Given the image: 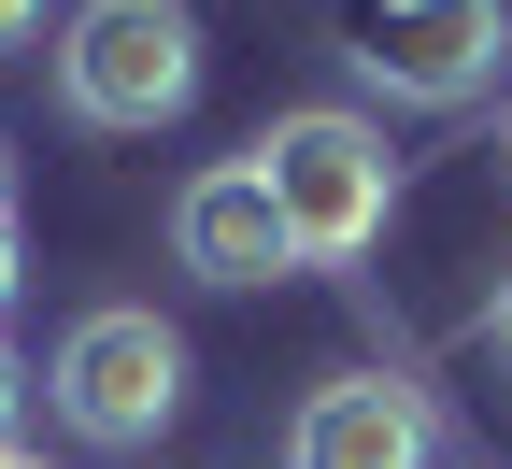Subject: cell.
I'll use <instances>...</instances> for the list:
<instances>
[{"label": "cell", "instance_id": "obj_1", "mask_svg": "<svg viewBox=\"0 0 512 469\" xmlns=\"http://www.w3.org/2000/svg\"><path fill=\"white\" fill-rule=\"evenodd\" d=\"M256 185L285 199V242L299 271H356V256L384 242V214H399V157H384V128L313 100V114H271L256 128Z\"/></svg>", "mask_w": 512, "mask_h": 469}, {"label": "cell", "instance_id": "obj_5", "mask_svg": "<svg viewBox=\"0 0 512 469\" xmlns=\"http://www.w3.org/2000/svg\"><path fill=\"white\" fill-rule=\"evenodd\" d=\"M427 455H441V413H427V384H399V370L313 384L299 427H285V469H427Z\"/></svg>", "mask_w": 512, "mask_h": 469}, {"label": "cell", "instance_id": "obj_4", "mask_svg": "<svg viewBox=\"0 0 512 469\" xmlns=\"http://www.w3.org/2000/svg\"><path fill=\"white\" fill-rule=\"evenodd\" d=\"M342 57L413 114H470L512 72V0H342Z\"/></svg>", "mask_w": 512, "mask_h": 469}, {"label": "cell", "instance_id": "obj_12", "mask_svg": "<svg viewBox=\"0 0 512 469\" xmlns=\"http://www.w3.org/2000/svg\"><path fill=\"white\" fill-rule=\"evenodd\" d=\"M0 469H43V455H29V441H15V455H0Z\"/></svg>", "mask_w": 512, "mask_h": 469}, {"label": "cell", "instance_id": "obj_2", "mask_svg": "<svg viewBox=\"0 0 512 469\" xmlns=\"http://www.w3.org/2000/svg\"><path fill=\"white\" fill-rule=\"evenodd\" d=\"M43 398H57V427H72L86 455H157V427L185 413V342H171L143 299H100V313L57 327Z\"/></svg>", "mask_w": 512, "mask_h": 469}, {"label": "cell", "instance_id": "obj_6", "mask_svg": "<svg viewBox=\"0 0 512 469\" xmlns=\"http://www.w3.org/2000/svg\"><path fill=\"white\" fill-rule=\"evenodd\" d=\"M171 256L200 285H271V271H299V242H285V199L256 185V157H214V171H185V199H171Z\"/></svg>", "mask_w": 512, "mask_h": 469}, {"label": "cell", "instance_id": "obj_8", "mask_svg": "<svg viewBox=\"0 0 512 469\" xmlns=\"http://www.w3.org/2000/svg\"><path fill=\"white\" fill-rule=\"evenodd\" d=\"M15 43H43V0H0V57H15Z\"/></svg>", "mask_w": 512, "mask_h": 469}, {"label": "cell", "instance_id": "obj_10", "mask_svg": "<svg viewBox=\"0 0 512 469\" xmlns=\"http://www.w3.org/2000/svg\"><path fill=\"white\" fill-rule=\"evenodd\" d=\"M0 228H15V143H0Z\"/></svg>", "mask_w": 512, "mask_h": 469}, {"label": "cell", "instance_id": "obj_7", "mask_svg": "<svg viewBox=\"0 0 512 469\" xmlns=\"http://www.w3.org/2000/svg\"><path fill=\"white\" fill-rule=\"evenodd\" d=\"M15 413H29V370H15V342H0V455H15Z\"/></svg>", "mask_w": 512, "mask_h": 469}, {"label": "cell", "instance_id": "obj_11", "mask_svg": "<svg viewBox=\"0 0 512 469\" xmlns=\"http://www.w3.org/2000/svg\"><path fill=\"white\" fill-rule=\"evenodd\" d=\"M498 342H512V285H498Z\"/></svg>", "mask_w": 512, "mask_h": 469}, {"label": "cell", "instance_id": "obj_9", "mask_svg": "<svg viewBox=\"0 0 512 469\" xmlns=\"http://www.w3.org/2000/svg\"><path fill=\"white\" fill-rule=\"evenodd\" d=\"M0 313H15V228H0Z\"/></svg>", "mask_w": 512, "mask_h": 469}, {"label": "cell", "instance_id": "obj_3", "mask_svg": "<svg viewBox=\"0 0 512 469\" xmlns=\"http://www.w3.org/2000/svg\"><path fill=\"white\" fill-rule=\"evenodd\" d=\"M57 100L86 128H171L200 100V15H185V0H72V29H57Z\"/></svg>", "mask_w": 512, "mask_h": 469}]
</instances>
